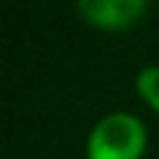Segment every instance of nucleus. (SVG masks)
I'll use <instances>...</instances> for the list:
<instances>
[{
  "label": "nucleus",
  "mask_w": 159,
  "mask_h": 159,
  "mask_svg": "<svg viewBox=\"0 0 159 159\" xmlns=\"http://www.w3.org/2000/svg\"><path fill=\"white\" fill-rule=\"evenodd\" d=\"M145 126L129 112H112L87 137V159H140L145 154Z\"/></svg>",
  "instance_id": "nucleus-1"
},
{
  "label": "nucleus",
  "mask_w": 159,
  "mask_h": 159,
  "mask_svg": "<svg viewBox=\"0 0 159 159\" xmlns=\"http://www.w3.org/2000/svg\"><path fill=\"white\" fill-rule=\"evenodd\" d=\"M137 92H140V98L159 115V64L143 67L137 73Z\"/></svg>",
  "instance_id": "nucleus-3"
},
{
  "label": "nucleus",
  "mask_w": 159,
  "mask_h": 159,
  "mask_svg": "<svg viewBox=\"0 0 159 159\" xmlns=\"http://www.w3.org/2000/svg\"><path fill=\"white\" fill-rule=\"evenodd\" d=\"M145 0H81L78 14L101 31H126L145 14Z\"/></svg>",
  "instance_id": "nucleus-2"
}]
</instances>
